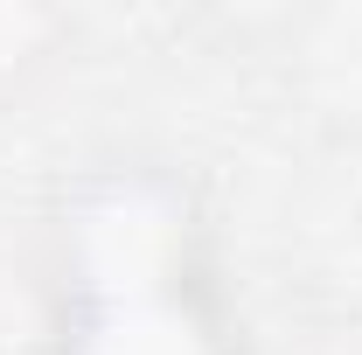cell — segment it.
I'll list each match as a JSON object with an SVG mask.
<instances>
[{"label": "cell", "instance_id": "6da1fadb", "mask_svg": "<svg viewBox=\"0 0 362 355\" xmlns=\"http://www.w3.org/2000/svg\"><path fill=\"white\" fill-rule=\"evenodd\" d=\"M49 355H237L202 195L168 161H105L49 216Z\"/></svg>", "mask_w": 362, "mask_h": 355}]
</instances>
